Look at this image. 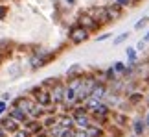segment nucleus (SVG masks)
I'll list each match as a JSON object with an SVG mask.
<instances>
[{
    "mask_svg": "<svg viewBox=\"0 0 149 137\" xmlns=\"http://www.w3.org/2000/svg\"><path fill=\"white\" fill-rule=\"evenodd\" d=\"M146 44H147V43H144V41L140 39V41L136 43V47H134V48H136V50H144V48H146Z\"/></svg>",
    "mask_w": 149,
    "mask_h": 137,
    "instance_id": "nucleus-31",
    "label": "nucleus"
},
{
    "mask_svg": "<svg viewBox=\"0 0 149 137\" xmlns=\"http://www.w3.org/2000/svg\"><path fill=\"white\" fill-rule=\"evenodd\" d=\"M142 41H144V43H149V32H147L146 35H144V39H142Z\"/></svg>",
    "mask_w": 149,
    "mask_h": 137,
    "instance_id": "nucleus-35",
    "label": "nucleus"
},
{
    "mask_svg": "<svg viewBox=\"0 0 149 137\" xmlns=\"http://www.w3.org/2000/svg\"><path fill=\"white\" fill-rule=\"evenodd\" d=\"M6 111H8V104H6V102L2 100V102H0V117H2Z\"/></svg>",
    "mask_w": 149,
    "mask_h": 137,
    "instance_id": "nucleus-30",
    "label": "nucleus"
},
{
    "mask_svg": "<svg viewBox=\"0 0 149 137\" xmlns=\"http://www.w3.org/2000/svg\"><path fill=\"white\" fill-rule=\"evenodd\" d=\"M59 137H74V128H63Z\"/></svg>",
    "mask_w": 149,
    "mask_h": 137,
    "instance_id": "nucleus-25",
    "label": "nucleus"
},
{
    "mask_svg": "<svg viewBox=\"0 0 149 137\" xmlns=\"http://www.w3.org/2000/svg\"><path fill=\"white\" fill-rule=\"evenodd\" d=\"M30 96L33 100H35V104H39L41 107H50V106H54L52 104V98H50V93H48V89H42L41 85H33V87L30 89Z\"/></svg>",
    "mask_w": 149,
    "mask_h": 137,
    "instance_id": "nucleus-3",
    "label": "nucleus"
},
{
    "mask_svg": "<svg viewBox=\"0 0 149 137\" xmlns=\"http://www.w3.org/2000/svg\"><path fill=\"white\" fill-rule=\"evenodd\" d=\"M125 67H127V65H125L123 61H116V63L112 65V68H114V72H116V74H123L125 72Z\"/></svg>",
    "mask_w": 149,
    "mask_h": 137,
    "instance_id": "nucleus-21",
    "label": "nucleus"
},
{
    "mask_svg": "<svg viewBox=\"0 0 149 137\" xmlns=\"http://www.w3.org/2000/svg\"><path fill=\"white\" fill-rule=\"evenodd\" d=\"M31 137H33V135H31Z\"/></svg>",
    "mask_w": 149,
    "mask_h": 137,
    "instance_id": "nucleus-42",
    "label": "nucleus"
},
{
    "mask_svg": "<svg viewBox=\"0 0 149 137\" xmlns=\"http://www.w3.org/2000/svg\"><path fill=\"white\" fill-rule=\"evenodd\" d=\"M9 74H11V76L20 74V65H11V67H9Z\"/></svg>",
    "mask_w": 149,
    "mask_h": 137,
    "instance_id": "nucleus-26",
    "label": "nucleus"
},
{
    "mask_svg": "<svg viewBox=\"0 0 149 137\" xmlns=\"http://www.w3.org/2000/svg\"><path fill=\"white\" fill-rule=\"evenodd\" d=\"M11 137H31V135H30V133H28L24 128L20 126L19 130H17V132H13V133H11Z\"/></svg>",
    "mask_w": 149,
    "mask_h": 137,
    "instance_id": "nucleus-23",
    "label": "nucleus"
},
{
    "mask_svg": "<svg viewBox=\"0 0 149 137\" xmlns=\"http://www.w3.org/2000/svg\"><path fill=\"white\" fill-rule=\"evenodd\" d=\"M11 50V41L9 39H0V59L4 58V56H8Z\"/></svg>",
    "mask_w": 149,
    "mask_h": 137,
    "instance_id": "nucleus-18",
    "label": "nucleus"
},
{
    "mask_svg": "<svg viewBox=\"0 0 149 137\" xmlns=\"http://www.w3.org/2000/svg\"><path fill=\"white\" fill-rule=\"evenodd\" d=\"M147 19H149V17H147Z\"/></svg>",
    "mask_w": 149,
    "mask_h": 137,
    "instance_id": "nucleus-40",
    "label": "nucleus"
},
{
    "mask_svg": "<svg viewBox=\"0 0 149 137\" xmlns=\"http://www.w3.org/2000/svg\"><path fill=\"white\" fill-rule=\"evenodd\" d=\"M74 137H88L87 132L85 130H77V128H74Z\"/></svg>",
    "mask_w": 149,
    "mask_h": 137,
    "instance_id": "nucleus-28",
    "label": "nucleus"
},
{
    "mask_svg": "<svg viewBox=\"0 0 149 137\" xmlns=\"http://www.w3.org/2000/svg\"><path fill=\"white\" fill-rule=\"evenodd\" d=\"M140 2V0H131V4H138Z\"/></svg>",
    "mask_w": 149,
    "mask_h": 137,
    "instance_id": "nucleus-38",
    "label": "nucleus"
},
{
    "mask_svg": "<svg viewBox=\"0 0 149 137\" xmlns=\"http://www.w3.org/2000/svg\"><path fill=\"white\" fill-rule=\"evenodd\" d=\"M144 122H146V126L149 128V113H147V115H146V119H144Z\"/></svg>",
    "mask_w": 149,
    "mask_h": 137,
    "instance_id": "nucleus-36",
    "label": "nucleus"
},
{
    "mask_svg": "<svg viewBox=\"0 0 149 137\" xmlns=\"http://www.w3.org/2000/svg\"><path fill=\"white\" fill-rule=\"evenodd\" d=\"M147 22H149L147 17H142V19L134 24V30H142V28H146V26H147Z\"/></svg>",
    "mask_w": 149,
    "mask_h": 137,
    "instance_id": "nucleus-24",
    "label": "nucleus"
},
{
    "mask_svg": "<svg viewBox=\"0 0 149 137\" xmlns=\"http://www.w3.org/2000/svg\"><path fill=\"white\" fill-rule=\"evenodd\" d=\"M57 124L61 128H74V117L70 113H63L61 117H57Z\"/></svg>",
    "mask_w": 149,
    "mask_h": 137,
    "instance_id": "nucleus-15",
    "label": "nucleus"
},
{
    "mask_svg": "<svg viewBox=\"0 0 149 137\" xmlns=\"http://www.w3.org/2000/svg\"><path fill=\"white\" fill-rule=\"evenodd\" d=\"M81 74H85L83 65H81V63H74V65L68 67V71H66V78L70 80V78H76V76H81Z\"/></svg>",
    "mask_w": 149,
    "mask_h": 137,
    "instance_id": "nucleus-16",
    "label": "nucleus"
},
{
    "mask_svg": "<svg viewBox=\"0 0 149 137\" xmlns=\"http://www.w3.org/2000/svg\"><path fill=\"white\" fill-rule=\"evenodd\" d=\"M131 126H133V133H134V137H142V135L146 133V130H147L144 119H134Z\"/></svg>",
    "mask_w": 149,
    "mask_h": 137,
    "instance_id": "nucleus-13",
    "label": "nucleus"
},
{
    "mask_svg": "<svg viewBox=\"0 0 149 137\" xmlns=\"http://www.w3.org/2000/svg\"><path fill=\"white\" fill-rule=\"evenodd\" d=\"M88 39H90V32H87L83 26H79L77 22L74 26H70V30H68V41L72 44H83Z\"/></svg>",
    "mask_w": 149,
    "mask_h": 137,
    "instance_id": "nucleus-2",
    "label": "nucleus"
},
{
    "mask_svg": "<svg viewBox=\"0 0 149 137\" xmlns=\"http://www.w3.org/2000/svg\"><path fill=\"white\" fill-rule=\"evenodd\" d=\"M11 106L19 107V109H22L26 115H30V111L35 107V100H33L31 96H28V95H22V96H17V98H13V104H11Z\"/></svg>",
    "mask_w": 149,
    "mask_h": 137,
    "instance_id": "nucleus-5",
    "label": "nucleus"
},
{
    "mask_svg": "<svg viewBox=\"0 0 149 137\" xmlns=\"http://www.w3.org/2000/svg\"><path fill=\"white\" fill-rule=\"evenodd\" d=\"M0 137H9V133L6 132V130H4L2 126H0Z\"/></svg>",
    "mask_w": 149,
    "mask_h": 137,
    "instance_id": "nucleus-34",
    "label": "nucleus"
},
{
    "mask_svg": "<svg viewBox=\"0 0 149 137\" xmlns=\"http://www.w3.org/2000/svg\"><path fill=\"white\" fill-rule=\"evenodd\" d=\"M90 124H92V117H90V113L74 117V128H77V130H85V128H88Z\"/></svg>",
    "mask_w": 149,
    "mask_h": 137,
    "instance_id": "nucleus-11",
    "label": "nucleus"
},
{
    "mask_svg": "<svg viewBox=\"0 0 149 137\" xmlns=\"http://www.w3.org/2000/svg\"><path fill=\"white\" fill-rule=\"evenodd\" d=\"M105 11H107L109 19H111V22H112V20H118L120 17H122L123 8H122V6H118L116 2H114V4H107V6H105Z\"/></svg>",
    "mask_w": 149,
    "mask_h": 137,
    "instance_id": "nucleus-10",
    "label": "nucleus"
},
{
    "mask_svg": "<svg viewBox=\"0 0 149 137\" xmlns=\"http://www.w3.org/2000/svg\"><path fill=\"white\" fill-rule=\"evenodd\" d=\"M77 24H79V26H83L85 30L90 32V33H92V32H98L100 28H101L100 22H98V20H94L92 17H90V15L87 13V11H85V13H81V15L77 17Z\"/></svg>",
    "mask_w": 149,
    "mask_h": 137,
    "instance_id": "nucleus-4",
    "label": "nucleus"
},
{
    "mask_svg": "<svg viewBox=\"0 0 149 137\" xmlns=\"http://www.w3.org/2000/svg\"><path fill=\"white\" fill-rule=\"evenodd\" d=\"M55 82H57V78H46V80L41 83V87H42V89H52V87L55 85Z\"/></svg>",
    "mask_w": 149,
    "mask_h": 137,
    "instance_id": "nucleus-22",
    "label": "nucleus"
},
{
    "mask_svg": "<svg viewBox=\"0 0 149 137\" xmlns=\"http://www.w3.org/2000/svg\"><path fill=\"white\" fill-rule=\"evenodd\" d=\"M50 93V98H52V104L54 106H61L63 104V93H65V85H63L59 80L55 82V85L52 89H48Z\"/></svg>",
    "mask_w": 149,
    "mask_h": 137,
    "instance_id": "nucleus-7",
    "label": "nucleus"
},
{
    "mask_svg": "<svg viewBox=\"0 0 149 137\" xmlns=\"http://www.w3.org/2000/svg\"><path fill=\"white\" fill-rule=\"evenodd\" d=\"M66 4H70V6H74V4H76V0H66Z\"/></svg>",
    "mask_w": 149,
    "mask_h": 137,
    "instance_id": "nucleus-37",
    "label": "nucleus"
},
{
    "mask_svg": "<svg viewBox=\"0 0 149 137\" xmlns=\"http://www.w3.org/2000/svg\"><path fill=\"white\" fill-rule=\"evenodd\" d=\"M85 132H87L88 137H105V128L100 126V124H90L88 128H85Z\"/></svg>",
    "mask_w": 149,
    "mask_h": 137,
    "instance_id": "nucleus-14",
    "label": "nucleus"
},
{
    "mask_svg": "<svg viewBox=\"0 0 149 137\" xmlns=\"http://www.w3.org/2000/svg\"><path fill=\"white\" fill-rule=\"evenodd\" d=\"M125 54H127V59L133 63V61H136V48L134 47H129V48H125Z\"/></svg>",
    "mask_w": 149,
    "mask_h": 137,
    "instance_id": "nucleus-20",
    "label": "nucleus"
},
{
    "mask_svg": "<svg viewBox=\"0 0 149 137\" xmlns=\"http://www.w3.org/2000/svg\"><path fill=\"white\" fill-rule=\"evenodd\" d=\"M6 15H8V6L0 4V20H4V19H6Z\"/></svg>",
    "mask_w": 149,
    "mask_h": 137,
    "instance_id": "nucleus-27",
    "label": "nucleus"
},
{
    "mask_svg": "<svg viewBox=\"0 0 149 137\" xmlns=\"http://www.w3.org/2000/svg\"><path fill=\"white\" fill-rule=\"evenodd\" d=\"M147 83H149V78H147Z\"/></svg>",
    "mask_w": 149,
    "mask_h": 137,
    "instance_id": "nucleus-39",
    "label": "nucleus"
},
{
    "mask_svg": "<svg viewBox=\"0 0 149 137\" xmlns=\"http://www.w3.org/2000/svg\"><path fill=\"white\" fill-rule=\"evenodd\" d=\"M54 52H50V50L46 48H37L33 50V52L30 54V58H28V65H30L31 71H37V68H42L46 67L52 59H54Z\"/></svg>",
    "mask_w": 149,
    "mask_h": 137,
    "instance_id": "nucleus-1",
    "label": "nucleus"
},
{
    "mask_svg": "<svg viewBox=\"0 0 149 137\" xmlns=\"http://www.w3.org/2000/svg\"><path fill=\"white\" fill-rule=\"evenodd\" d=\"M118 6H122V8H127V6H131V0H114Z\"/></svg>",
    "mask_w": 149,
    "mask_h": 137,
    "instance_id": "nucleus-29",
    "label": "nucleus"
},
{
    "mask_svg": "<svg viewBox=\"0 0 149 137\" xmlns=\"http://www.w3.org/2000/svg\"><path fill=\"white\" fill-rule=\"evenodd\" d=\"M109 121H112V124H116V126H120V128H125V126H129L127 113L111 111V113H109Z\"/></svg>",
    "mask_w": 149,
    "mask_h": 137,
    "instance_id": "nucleus-9",
    "label": "nucleus"
},
{
    "mask_svg": "<svg viewBox=\"0 0 149 137\" xmlns=\"http://www.w3.org/2000/svg\"><path fill=\"white\" fill-rule=\"evenodd\" d=\"M0 100H4V102H6V100H11V93H4V95H2V98H0Z\"/></svg>",
    "mask_w": 149,
    "mask_h": 137,
    "instance_id": "nucleus-33",
    "label": "nucleus"
},
{
    "mask_svg": "<svg viewBox=\"0 0 149 137\" xmlns=\"http://www.w3.org/2000/svg\"><path fill=\"white\" fill-rule=\"evenodd\" d=\"M0 126H2L8 133H13V132H17V130L20 128V122H17L15 119H11L8 113H4L2 117H0Z\"/></svg>",
    "mask_w": 149,
    "mask_h": 137,
    "instance_id": "nucleus-8",
    "label": "nucleus"
},
{
    "mask_svg": "<svg viewBox=\"0 0 149 137\" xmlns=\"http://www.w3.org/2000/svg\"><path fill=\"white\" fill-rule=\"evenodd\" d=\"M0 102H2V100H0Z\"/></svg>",
    "mask_w": 149,
    "mask_h": 137,
    "instance_id": "nucleus-41",
    "label": "nucleus"
},
{
    "mask_svg": "<svg viewBox=\"0 0 149 137\" xmlns=\"http://www.w3.org/2000/svg\"><path fill=\"white\" fill-rule=\"evenodd\" d=\"M6 113H8V115H9L11 119H15L17 122H20V124H22V122H24L26 119H28L26 113L22 111V109H19V107H15V106H11V107H9V109L6 111Z\"/></svg>",
    "mask_w": 149,
    "mask_h": 137,
    "instance_id": "nucleus-12",
    "label": "nucleus"
},
{
    "mask_svg": "<svg viewBox=\"0 0 149 137\" xmlns=\"http://www.w3.org/2000/svg\"><path fill=\"white\" fill-rule=\"evenodd\" d=\"M87 13L92 17L94 20H98L101 26H105V24H111V19H109V15H107V11H105V6H94L90 11H87Z\"/></svg>",
    "mask_w": 149,
    "mask_h": 137,
    "instance_id": "nucleus-6",
    "label": "nucleus"
},
{
    "mask_svg": "<svg viewBox=\"0 0 149 137\" xmlns=\"http://www.w3.org/2000/svg\"><path fill=\"white\" fill-rule=\"evenodd\" d=\"M127 102L131 106H136V104H140V102H144V95L138 93V91H134V93H127Z\"/></svg>",
    "mask_w": 149,
    "mask_h": 137,
    "instance_id": "nucleus-17",
    "label": "nucleus"
},
{
    "mask_svg": "<svg viewBox=\"0 0 149 137\" xmlns=\"http://www.w3.org/2000/svg\"><path fill=\"white\" fill-rule=\"evenodd\" d=\"M111 37V33H101V35L98 37V43H101V41H105V39H109Z\"/></svg>",
    "mask_w": 149,
    "mask_h": 137,
    "instance_id": "nucleus-32",
    "label": "nucleus"
},
{
    "mask_svg": "<svg viewBox=\"0 0 149 137\" xmlns=\"http://www.w3.org/2000/svg\"><path fill=\"white\" fill-rule=\"evenodd\" d=\"M129 37H131V32H123V33H120V35H118L116 39H114V41H112V44H116V47H118V44L125 43V41H127Z\"/></svg>",
    "mask_w": 149,
    "mask_h": 137,
    "instance_id": "nucleus-19",
    "label": "nucleus"
}]
</instances>
